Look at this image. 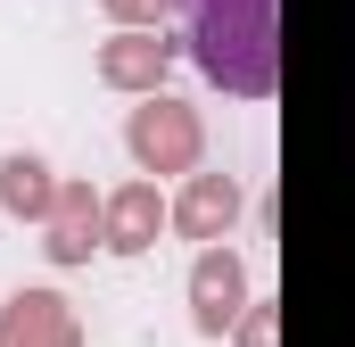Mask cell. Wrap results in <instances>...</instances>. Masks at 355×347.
Listing matches in <instances>:
<instances>
[{"instance_id":"obj_9","label":"cell","mask_w":355,"mask_h":347,"mask_svg":"<svg viewBox=\"0 0 355 347\" xmlns=\"http://www.w3.org/2000/svg\"><path fill=\"white\" fill-rule=\"evenodd\" d=\"M50 198H58V174L42 166L33 149H17V158H0V207H8L17 223H42V215H50Z\"/></svg>"},{"instance_id":"obj_8","label":"cell","mask_w":355,"mask_h":347,"mask_svg":"<svg viewBox=\"0 0 355 347\" xmlns=\"http://www.w3.org/2000/svg\"><path fill=\"white\" fill-rule=\"evenodd\" d=\"M166 223H174V207L157 198V182H124L107 198V257H149Z\"/></svg>"},{"instance_id":"obj_5","label":"cell","mask_w":355,"mask_h":347,"mask_svg":"<svg viewBox=\"0 0 355 347\" xmlns=\"http://www.w3.org/2000/svg\"><path fill=\"white\" fill-rule=\"evenodd\" d=\"M42 248H50V264H91V248H107V198L91 182H58L50 215H42Z\"/></svg>"},{"instance_id":"obj_11","label":"cell","mask_w":355,"mask_h":347,"mask_svg":"<svg viewBox=\"0 0 355 347\" xmlns=\"http://www.w3.org/2000/svg\"><path fill=\"white\" fill-rule=\"evenodd\" d=\"M240 347H281V323H272V306L248 298V314H240Z\"/></svg>"},{"instance_id":"obj_1","label":"cell","mask_w":355,"mask_h":347,"mask_svg":"<svg viewBox=\"0 0 355 347\" xmlns=\"http://www.w3.org/2000/svg\"><path fill=\"white\" fill-rule=\"evenodd\" d=\"M198 75L232 99H272L281 83V0H182Z\"/></svg>"},{"instance_id":"obj_6","label":"cell","mask_w":355,"mask_h":347,"mask_svg":"<svg viewBox=\"0 0 355 347\" xmlns=\"http://www.w3.org/2000/svg\"><path fill=\"white\" fill-rule=\"evenodd\" d=\"M0 347H83V323L58 289H17L0 306Z\"/></svg>"},{"instance_id":"obj_3","label":"cell","mask_w":355,"mask_h":347,"mask_svg":"<svg viewBox=\"0 0 355 347\" xmlns=\"http://www.w3.org/2000/svg\"><path fill=\"white\" fill-rule=\"evenodd\" d=\"M240 314H248V264H240V248L207 240L190 264V323L207 339H223V331H240Z\"/></svg>"},{"instance_id":"obj_4","label":"cell","mask_w":355,"mask_h":347,"mask_svg":"<svg viewBox=\"0 0 355 347\" xmlns=\"http://www.w3.org/2000/svg\"><path fill=\"white\" fill-rule=\"evenodd\" d=\"M166 67H174L166 25H116V33L99 42V83H107V91L149 99V91H166Z\"/></svg>"},{"instance_id":"obj_7","label":"cell","mask_w":355,"mask_h":347,"mask_svg":"<svg viewBox=\"0 0 355 347\" xmlns=\"http://www.w3.org/2000/svg\"><path fill=\"white\" fill-rule=\"evenodd\" d=\"M240 207H248V198H240L232 174H190L182 198H174V232H182V240H198V248H207V240H232Z\"/></svg>"},{"instance_id":"obj_2","label":"cell","mask_w":355,"mask_h":347,"mask_svg":"<svg viewBox=\"0 0 355 347\" xmlns=\"http://www.w3.org/2000/svg\"><path fill=\"white\" fill-rule=\"evenodd\" d=\"M124 149H132L141 174H198V158H207V124H198V108L149 91V99L124 116Z\"/></svg>"},{"instance_id":"obj_10","label":"cell","mask_w":355,"mask_h":347,"mask_svg":"<svg viewBox=\"0 0 355 347\" xmlns=\"http://www.w3.org/2000/svg\"><path fill=\"white\" fill-rule=\"evenodd\" d=\"M107 8V25H166L182 0H99Z\"/></svg>"}]
</instances>
